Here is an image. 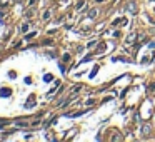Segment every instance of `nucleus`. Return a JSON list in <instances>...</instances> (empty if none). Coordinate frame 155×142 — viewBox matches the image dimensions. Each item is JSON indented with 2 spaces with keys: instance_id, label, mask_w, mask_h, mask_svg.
I'll return each mask as SVG.
<instances>
[{
  "instance_id": "4",
  "label": "nucleus",
  "mask_w": 155,
  "mask_h": 142,
  "mask_svg": "<svg viewBox=\"0 0 155 142\" xmlns=\"http://www.w3.org/2000/svg\"><path fill=\"white\" fill-rule=\"evenodd\" d=\"M100 13L97 9H92L90 12H88V19H97V15Z\"/></svg>"
},
{
  "instance_id": "14",
  "label": "nucleus",
  "mask_w": 155,
  "mask_h": 142,
  "mask_svg": "<svg viewBox=\"0 0 155 142\" xmlns=\"http://www.w3.org/2000/svg\"><path fill=\"white\" fill-rule=\"evenodd\" d=\"M68 60H70V55H68V54H65V55H63V62H68Z\"/></svg>"
},
{
  "instance_id": "12",
  "label": "nucleus",
  "mask_w": 155,
  "mask_h": 142,
  "mask_svg": "<svg viewBox=\"0 0 155 142\" xmlns=\"http://www.w3.org/2000/svg\"><path fill=\"white\" fill-rule=\"evenodd\" d=\"M97 72H98V65L95 67V69H94L92 72H90V77H94V75H95V74H97Z\"/></svg>"
},
{
  "instance_id": "19",
  "label": "nucleus",
  "mask_w": 155,
  "mask_h": 142,
  "mask_svg": "<svg viewBox=\"0 0 155 142\" xmlns=\"http://www.w3.org/2000/svg\"><path fill=\"white\" fill-rule=\"evenodd\" d=\"M95 2H98V3H100V2H105V0H95Z\"/></svg>"
},
{
  "instance_id": "13",
  "label": "nucleus",
  "mask_w": 155,
  "mask_h": 142,
  "mask_svg": "<svg viewBox=\"0 0 155 142\" xmlns=\"http://www.w3.org/2000/svg\"><path fill=\"white\" fill-rule=\"evenodd\" d=\"M35 35H37V32H32V34H29V35H27V38H33Z\"/></svg>"
},
{
  "instance_id": "6",
  "label": "nucleus",
  "mask_w": 155,
  "mask_h": 142,
  "mask_svg": "<svg viewBox=\"0 0 155 142\" xmlns=\"http://www.w3.org/2000/svg\"><path fill=\"white\" fill-rule=\"evenodd\" d=\"M120 141H124V135H122V134H115V135L112 137V142H120Z\"/></svg>"
},
{
  "instance_id": "3",
  "label": "nucleus",
  "mask_w": 155,
  "mask_h": 142,
  "mask_svg": "<svg viewBox=\"0 0 155 142\" xmlns=\"http://www.w3.org/2000/svg\"><path fill=\"white\" fill-rule=\"evenodd\" d=\"M135 38H137V34H135V32H132V34H128V37L125 38V42L130 45V44H134V42H135Z\"/></svg>"
},
{
  "instance_id": "7",
  "label": "nucleus",
  "mask_w": 155,
  "mask_h": 142,
  "mask_svg": "<svg viewBox=\"0 0 155 142\" xmlns=\"http://www.w3.org/2000/svg\"><path fill=\"white\" fill-rule=\"evenodd\" d=\"M52 80H53V75H52V74H45V75H43V82H52Z\"/></svg>"
},
{
  "instance_id": "18",
  "label": "nucleus",
  "mask_w": 155,
  "mask_h": 142,
  "mask_svg": "<svg viewBox=\"0 0 155 142\" xmlns=\"http://www.w3.org/2000/svg\"><path fill=\"white\" fill-rule=\"evenodd\" d=\"M148 47H150V48H155V40H154V42H150V44H148Z\"/></svg>"
},
{
  "instance_id": "10",
  "label": "nucleus",
  "mask_w": 155,
  "mask_h": 142,
  "mask_svg": "<svg viewBox=\"0 0 155 142\" xmlns=\"http://www.w3.org/2000/svg\"><path fill=\"white\" fill-rule=\"evenodd\" d=\"M80 89H82V85H75V87L72 89V94H77V92L80 90Z\"/></svg>"
},
{
  "instance_id": "11",
  "label": "nucleus",
  "mask_w": 155,
  "mask_h": 142,
  "mask_svg": "<svg viewBox=\"0 0 155 142\" xmlns=\"http://www.w3.org/2000/svg\"><path fill=\"white\" fill-rule=\"evenodd\" d=\"M29 24H23V25H22V28H20V30H22V32H23V34H25V32H27V30H29Z\"/></svg>"
},
{
  "instance_id": "17",
  "label": "nucleus",
  "mask_w": 155,
  "mask_h": 142,
  "mask_svg": "<svg viewBox=\"0 0 155 142\" xmlns=\"http://www.w3.org/2000/svg\"><path fill=\"white\" fill-rule=\"evenodd\" d=\"M17 125H20V127H25V125H27V122H17Z\"/></svg>"
},
{
  "instance_id": "2",
  "label": "nucleus",
  "mask_w": 155,
  "mask_h": 142,
  "mask_svg": "<svg viewBox=\"0 0 155 142\" xmlns=\"http://www.w3.org/2000/svg\"><path fill=\"white\" fill-rule=\"evenodd\" d=\"M140 134H142V137H144V139L150 137V134H152V125H150V124H142Z\"/></svg>"
},
{
  "instance_id": "5",
  "label": "nucleus",
  "mask_w": 155,
  "mask_h": 142,
  "mask_svg": "<svg viewBox=\"0 0 155 142\" xmlns=\"http://www.w3.org/2000/svg\"><path fill=\"white\" fill-rule=\"evenodd\" d=\"M10 94H12L10 89H2V90H0V95H2V97H10Z\"/></svg>"
},
{
  "instance_id": "8",
  "label": "nucleus",
  "mask_w": 155,
  "mask_h": 142,
  "mask_svg": "<svg viewBox=\"0 0 155 142\" xmlns=\"http://www.w3.org/2000/svg\"><path fill=\"white\" fill-rule=\"evenodd\" d=\"M105 52V44H100L97 47V54H104Z\"/></svg>"
},
{
  "instance_id": "9",
  "label": "nucleus",
  "mask_w": 155,
  "mask_h": 142,
  "mask_svg": "<svg viewBox=\"0 0 155 142\" xmlns=\"http://www.w3.org/2000/svg\"><path fill=\"white\" fill-rule=\"evenodd\" d=\"M42 19H43V20H49V19H50V12H49V10H47V12H43Z\"/></svg>"
},
{
  "instance_id": "1",
  "label": "nucleus",
  "mask_w": 155,
  "mask_h": 142,
  "mask_svg": "<svg viewBox=\"0 0 155 142\" xmlns=\"http://www.w3.org/2000/svg\"><path fill=\"white\" fill-rule=\"evenodd\" d=\"M137 10H138V7H137V2H135V0H128V3L125 5V12L132 13V15H135Z\"/></svg>"
},
{
  "instance_id": "15",
  "label": "nucleus",
  "mask_w": 155,
  "mask_h": 142,
  "mask_svg": "<svg viewBox=\"0 0 155 142\" xmlns=\"http://www.w3.org/2000/svg\"><path fill=\"white\" fill-rule=\"evenodd\" d=\"M82 5H84V0H80V2H77V9H80Z\"/></svg>"
},
{
  "instance_id": "16",
  "label": "nucleus",
  "mask_w": 155,
  "mask_h": 142,
  "mask_svg": "<svg viewBox=\"0 0 155 142\" xmlns=\"http://www.w3.org/2000/svg\"><path fill=\"white\" fill-rule=\"evenodd\" d=\"M94 102H95L94 99H88V100H87V105H92V104H94Z\"/></svg>"
}]
</instances>
